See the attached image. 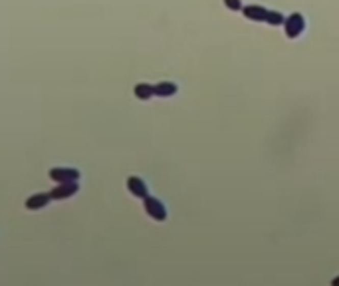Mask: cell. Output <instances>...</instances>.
<instances>
[{"label": "cell", "mask_w": 339, "mask_h": 286, "mask_svg": "<svg viewBox=\"0 0 339 286\" xmlns=\"http://www.w3.org/2000/svg\"><path fill=\"white\" fill-rule=\"evenodd\" d=\"M143 209H145V213L149 214L153 221H157V223H163V221H167V207H165V203L157 199V197H151L147 195L143 199Z\"/></svg>", "instance_id": "cell-1"}, {"label": "cell", "mask_w": 339, "mask_h": 286, "mask_svg": "<svg viewBox=\"0 0 339 286\" xmlns=\"http://www.w3.org/2000/svg\"><path fill=\"white\" fill-rule=\"evenodd\" d=\"M303 30H305V18H303L302 12H292L290 16H285V22H284L285 38L296 40V38L302 36Z\"/></svg>", "instance_id": "cell-2"}, {"label": "cell", "mask_w": 339, "mask_h": 286, "mask_svg": "<svg viewBox=\"0 0 339 286\" xmlns=\"http://www.w3.org/2000/svg\"><path fill=\"white\" fill-rule=\"evenodd\" d=\"M77 191H80L77 181H68V183H56V187L50 191V195H52L54 201H66L70 197L77 195Z\"/></svg>", "instance_id": "cell-3"}, {"label": "cell", "mask_w": 339, "mask_h": 286, "mask_svg": "<svg viewBox=\"0 0 339 286\" xmlns=\"http://www.w3.org/2000/svg\"><path fill=\"white\" fill-rule=\"evenodd\" d=\"M48 177L54 183H68V181H80V171L73 167H52L48 171Z\"/></svg>", "instance_id": "cell-4"}, {"label": "cell", "mask_w": 339, "mask_h": 286, "mask_svg": "<svg viewBox=\"0 0 339 286\" xmlns=\"http://www.w3.org/2000/svg\"><path fill=\"white\" fill-rule=\"evenodd\" d=\"M50 201H54L50 193H34V195H30L24 201V207H26L28 211H40V209L48 207Z\"/></svg>", "instance_id": "cell-5"}, {"label": "cell", "mask_w": 339, "mask_h": 286, "mask_svg": "<svg viewBox=\"0 0 339 286\" xmlns=\"http://www.w3.org/2000/svg\"><path fill=\"white\" fill-rule=\"evenodd\" d=\"M127 191L133 197H137V199H145V197L149 195L147 183L141 177H137V175H131V177L127 179Z\"/></svg>", "instance_id": "cell-6"}, {"label": "cell", "mask_w": 339, "mask_h": 286, "mask_svg": "<svg viewBox=\"0 0 339 286\" xmlns=\"http://www.w3.org/2000/svg\"><path fill=\"white\" fill-rule=\"evenodd\" d=\"M242 14H244V18H248L250 22H266L268 8L260 6V4H248V6H242Z\"/></svg>", "instance_id": "cell-7"}, {"label": "cell", "mask_w": 339, "mask_h": 286, "mask_svg": "<svg viewBox=\"0 0 339 286\" xmlns=\"http://www.w3.org/2000/svg\"><path fill=\"white\" fill-rule=\"evenodd\" d=\"M153 89H155V96H157V98H173V96L178 91L177 84L167 82V80H165V82H159V84H155Z\"/></svg>", "instance_id": "cell-8"}, {"label": "cell", "mask_w": 339, "mask_h": 286, "mask_svg": "<svg viewBox=\"0 0 339 286\" xmlns=\"http://www.w3.org/2000/svg\"><path fill=\"white\" fill-rule=\"evenodd\" d=\"M133 93H135V98H137V100H141V102H147V100L155 98V89H153L151 84H147V82L137 84V86L133 88Z\"/></svg>", "instance_id": "cell-9"}, {"label": "cell", "mask_w": 339, "mask_h": 286, "mask_svg": "<svg viewBox=\"0 0 339 286\" xmlns=\"http://www.w3.org/2000/svg\"><path fill=\"white\" fill-rule=\"evenodd\" d=\"M284 22H285V16L280 10H268L266 24H270V26H284Z\"/></svg>", "instance_id": "cell-10"}, {"label": "cell", "mask_w": 339, "mask_h": 286, "mask_svg": "<svg viewBox=\"0 0 339 286\" xmlns=\"http://www.w3.org/2000/svg\"><path fill=\"white\" fill-rule=\"evenodd\" d=\"M224 2V6L228 8V10H232V12H242V0H222Z\"/></svg>", "instance_id": "cell-11"}, {"label": "cell", "mask_w": 339, "mask_h": 286, "mask_svg": "<svg viewBox=\"0 0 339 286\" xmlns=\"http://www.w3.org/2000/svg\"><path fill=\"white\" fill-rule=\"evenodd\" d=\"M331 286H339V276H335V278L331 280Z\"/></svg>", "instance_id": "cell-12"}]
</instances>
